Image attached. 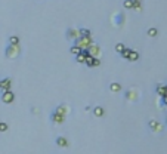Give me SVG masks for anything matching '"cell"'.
<instances>
[{"label": "cell", "instance_id": "cell-1", "mask_svg": "<svg viewBox=\"0 0 167 154\" xmlns=\"http://www.w3.org/2000/svg\"><path fill=\"white\" fill-rule=\"evenodd\" d=\"M121 57L124 58V59H127V61L135 62V61H138V59H139V53H138L136 51H133V49H129V47H126V49H124V52L121 53Z\"/></svg>", "mask_w": 167, "mask_h": 154}, {"label": "cell", "instance_id": "cell-2", "mask_svg": "<svg viewBox=\"0 0 167 154\" xmlns=\"http://www.w3.org/2000/svg\"><path fill=\"white\" fill-rule=\"evenodd\" d=\"M76 45H78L83 51H87L90 46L93 45V40H92V37H78L76 40Z\"/></svg>", "mask_w": 167, "mask_h": 154}, {"label": "cell", "instance_id": "cell-3", "mask_svg": "<svg viewBox=\"0 0 167 154\" xmlns=\"http://www.w3.org/2000/svg\"><path fill=\"white\" fill-rule=\"evenodd\" d=\"M5 55L7 58H17L18 55H19V46L18 45H9L7 47H6Z\"/></svg>", "mask_w": 167, "mask_h": 154}, {"label": "cell", "instance_id": "cell-4", "mask_svg": "<svg viewBox=\"0 0 167 154\" xmlns=\"http://www.w3.org/2000/svg\"><path fill=\"white\" fill-rule=\"evenodd\" d=\"M13 99H15V95H13V92L12 91H3L2 93V101L5 104H12L13 102Z\"/></svg>", "mask_w": 167, "mask_h": 154}, {"label": "cell", "instance_id": "cell-5", "mask_svg": "<svg viewBox=\"0 0 167 154\" xmlns=\"http://www.w3.org/2000/svg\"><path fill=\"white\" fill-rule=\"evenodd\" d=\"M50 119H52V122H53V123H56V125H61V123H64V120H65V116L62 114V113H59V111H55L53 114L50 116Z\"/></svg>", "mask_w": 167, "mask_h": 154}, {"label": "cell", "instance_id": "cell-6", "mask_svg": "<svg viewBox=\"0 0 167 154\" xmlns=\"http://www.w3.org/2000/svg\"><path fill=\"white\" fill-rule=\"evenodd\" d=\"M150 129L152 132H161L163 131V125H160L155 120H151L150 122Z\"/></svg>", "mask_w": 167, "mask_h": 154}, {"label": "cell", "instance_id": "cell-7", "mask_svg": "<svg viewBox=\"0 0 167 154\" xmlns=\"http://www.w3.org/2000/svg\"><path fill=\"white\" fill-rule=\"evenodd\" d=\"M87 51H89V53L90 55H92V57H99V53H101V49H99V46L98 45H95V43H93V45L90 46L89 49H87Z\"/></svg>", "mask_w": 167, "mask_h": 154}, {"label": "cell", "instance_id": "cell-8", "mask_svg": "<svg viewBox=\"0 0 167 154\" xmlns=\"http://www.w3.org/2000/svg\"><path fill=\"white\" fill-rule=\"evenodd\" d=\"M157 93L161 98L167 97V85H158L157 86Z\"/></svg>", "mask_w": 167, "mask_h": 154}, {"label": "cell", "instance_id": "cell-9", "mask_svg": "<svg viewBox=\"0 0 167 154\" xmlns=\"http://www.w3.org/2000/svg\"><path fill=\"white\" fill-rule=\"evenodd\" d=\"M78 37H80V31L76 28H71V30H68V39H71V40H77Z\"/></svg>", "mask_w": 167, "mask_h": 154}, {"label": "cell", "instance_id": "cell-10", "mask_svg": "<svg viewBox=\"0 0 167 154\" xmlns=\"http://www.w3.org/2000/svg\"><path fill=\"white\" fill-rule=\"evenodd\" d=\"M12 80L11 79H3L2 80V91H11Z\"/></svg>", "mask_w": 167, "mask_h": 154}, {"label": "cell", "instance_id": "cell-11", "mask_svg": "<svg viewBox=\"0 0 167 154\" xmlns=\"http://www.w3.org/2000/svg\"><path fill=\"white\" fill-rule=\"evenodd\" d=\"M70 52H71V55L77 57V55H80V53L83 52V49H81V47H80L78 45H72L71 47H70Z\"/></svg>", "mask_w": 167, "mask_h": 154}, {"label": "cell", "instance_id": "cell-12", "mask_svg": "<svg viewBox=\"0 0 167 154\" xmlns=\"http://www.w3.org/2000/svg\"><path fill=\"white\" fill-rule=\"evenodd\" d=\"M56 145H58V147H62V148H65V147L68 145V141L64 137H59L58 139H56Z\"/></svg>", "mask_w": 167, "mask_h": 154}, {"label": "cell", "instance_id": "cell-13", "mask_svg": "<svg viewBox=\"0 0 167 154\" xmlns=\"http://www.w3.org/2000/svg\"><path fill=\"white\" fill-rule=\"evenodd\" d=\"M56 111H59V113H62L64 116H67L68 113H70V108H68V105L64 104V105H59V107L56 108Z\"/></svg>", "mask_w": 167, "mask_h": 154}, {"label": "cell", "instance_id": "cell-14", "mask_svg": "<svg viewBox=\"0 0 167 154\" xmlns=\"http://www.w3.org/2000/svg\"><path fill=\"white\" fill-rule=\"evenodd\" d=\"M78 31H80V37H92L90 30H87V28H80Z\"/></svg>", "mask_w": 167, "mask_h": 154}, {"label": "cell", "instance_id": "cell-15", "mask_svg": "<svg viewBox=\"0 0 167 154\" xmlns=\"http://www.w3.org/2000/svg\"><path fill=\"white\" fill-rule=\"evenodd\" d=\"M110 89H111V92H120L121 91V85L120 83H111Z\"/></svg>", "mask_w": 167, "mask_h": 154}, {"label": "cell", "instance_id": "cell-16", "mask_svg": "<svg viewBox=\"0 0 167 154\" xmlns=\"http://www.w3.org/2000/svg\"><path fill=\"white\" fill-rule=\"evenodd\" d=\"M93 114H95L96 117H102V116H104V108H102V107H95V108H93Z\"/></svg>", "mask_w": 167, "mask_h": 154}, {"label": "cell", "instance_id": "cell-17", "mask_svg": "<svg viewBox=\"0 0 167 154\" xmlns=\"http://www.w3.org/2000/svg\"><path fill=\"white\" fill-rule=\"evenodd\" d=\"M133 5H135V0H124L123 2V6L126 9H133Z\"/></svg>", "mask_w": 167, "mask_h": 154}, {"label": "cell", "instance_id": "cell-18", "mask_svg": "<svg viewBox=\"0 0 167 154\" xmlns=\"http://www.w3.org/2000/svg\"><path fill=\"white\" fill-rule=\"evenodd\" d=\"M124 49H126V46L123 45V43H117V45H115V52H117V53H120V55L124 52Z\"/></svg>", "mask_w": 167, "mask_h": 154}, {"label": "cell", "instance_id": "cell-19", "mask_svg": "<svg viewBox=\"0 0 167 154\" xmlns=\"http://www.w3.org/2000/svg\"><path fill=\"white\" fill-rule=\"evenodd\" d=\"M9 43L11 45H19V39H18L17 36H11L9 37Z\"/></svg>", "mask_w": 167, "mask_h": 154}, {"label": "cell", "instance_id": "cell-20", "mask_svg": "<svg viewBox=\"0 0 167 154\" xmlns=\"http://www.w3.org/2000/svg\"><path fill=\"white\" fill-rule=\"evenodd\" d=\"M157 33H158V31H157V28H150L148 31H146V34L150 36V37H155Z\"/></svg>", "mask_w": 167, "mask_h": 154}, {"label": "cell", "instance_id": "cell-21", "mask_svg": "<svg viewBox=\"0 0 167 154\" xmlns=\"http://www.w3.org/2000/svg\"><path fill=\"white\" fill-rule=\"evenodd\" d=\"M133 9H135V11H138V12H139L140 9H142V5H140V2H139V0H136V2H135Z\"/></svg>", "mask_w": 167, "mask_h": 154}, {"label": "cell", "instance_id": "cell-22", "mask_svg": "<svg viewBox=\"0 0 167 154\" xmlns=\"http://www.w3.org/2000/svg\"><path fill=\"white\" fill-rule=\"evenodd\" d=\"M7 131V125L6 123H0V132H6Z\"/></svg>", "mask_w": 167, "mask_h": 154}, {"label": "cell", "instance_id": "cell-23", "mask_svg": "<svg viewBox=\"0 0 167 154\" xmlns=\"http://www.w3.org/2000/svg\"><path fill=\"white\" fill-rule=\"evenodd\" d=\"M163 102H164V104H166V105H167V97H164V98H163Z\"/></svg>", "mask_w": 167, "mask_h": 154}, {"label": "cell", "instance_id": "cell-24", "mask_svg": "<svg viewBox=\"0 0 167 154\" xmlns=\"http://www.w3.org/2000/svg\"><path fill=\"white\" fill-rule=\"evenodd\" d=\"M0 89H2V80H0Z\"/></svg>", "mask_w": 167, "mask_h": 154}]
</instances>
